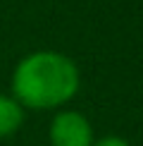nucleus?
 I'll use <instances>...</instances> for the list:
<instances>
[{
    "label": "nucleus",
    "mask_w": 143,
    "mask_h": 146,
    "mask_svg": "<svg viewBox=\"0 0 143 146\" xmlns=\"http://www.w3.org/2000/svg\"><path fill=\"white\" fill-rule=\"evenodd\" d=\"M12 98L22 108L52 110L69 103L81 86L76 62L57 50H33L12 72Z\"/></svg>",
    "instance_id": "obj_1"
},
{
    "label": "nucleus",
    "mask_w": 143,
    "mask_h": 146,
    "mask_svg": "<svg viewBox=\"0 0 143 146\" xmlns=\"http://www.w3.org/2000/svg\"><path fill=\"white\" fill-rule=\"evenodd\" d=\"M50 146H93V127L79 110H60L50 120Z\"/></svg>",
    "instance_id": "obj_2"
},
{
    "label": "nucleus",
    "mask_w": 143,
    "mask_h": 146,
    "mask_svg": "<svg viewBox=\"0 0 143 146\" xmlns=\"http://www.w3.org/2000/svg\"><path fill=\"white\" fill-rule=\"evenodd\" d=\"M24 122V108L12 96L0 94V139L12 137Z\"/></svg>",
    "instance_id": "obj_3"
},
{
    "label": "nucleus",
    "mask_w": 143,
    "mask_h": 146,
    "mask_svg": "<svg viewBox=\"0 0 143 146\" xmlns=\"http://www.w3.org/2000/svg\"><path fill=\"white\" fill-rule=\"evenodd\" d=\"M93 146H129V141H127V139H122V137H117V134H110V137L98 139Z\"/></svg>",
    "instance_id": "obj_4"
}]
</instances>
